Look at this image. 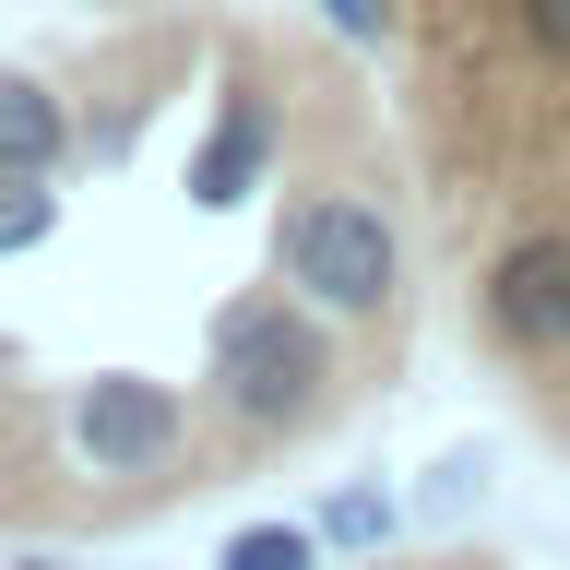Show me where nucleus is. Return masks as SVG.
Instances as JSON below:
<instances>
[{"instance_id": "4", "label": "nucleus", "mask_w": 570, "mask_h": 570, "mask_svg": "<svg viewBox=\"0 0 570 570\" xmlns=\"http://www.w3.org/2000/svg\"><path fill=\"white\" fill-rule=\"evenodd\" d=\"M274 167H285V96L262 71H238L214 131L190 142V214H238L249 190H274Z\"/></svg>"}, {"instance_id": "10", "label": "nucleus", "mask_w": 570, "mask_h": 570, "mask_svg": "<svg viewBox=\"0 0 570 570\" xmlns=\"http://www.w3.org/2000/svg\"><path fill=\"white\" fill-rule=\"evenodd\" d=\"M12 570H60V559H12Z\"/></svg>"}, {"instance_id": "5", "label": "nucleus", "mask_w": 570, "mask_h": 570, "mask_svg": "<svg viewBox=\"0 0 570 570\" xmlns=\"http://www.w3.org/2000/svg\"><path fill=\"white\" fill-rule=\"evenodd\" d=\"M71 155H83V131H71V107L48 71H0V178H60Z\"/></svg>"}, {"instance_id": "6", "label": "nucleus", "mask_w": 570, "mask_h": 570, "mask_svg": "<svg viewBox=\"0 0 570 570\" xmlns=\"http://www.w3.org/2000/svg\"><path fill=\"white\" fill-rule=\"evenodd\" d=\"M48 238H60V190L48 178H0V262H24Z\"/></svg>"}, {"instance_id": "1", "label": "nucleus", "mask_w": 570, "mask_h": 570, "mask_svg": "<svg viewBox=\"0 0 570 570\" xmlns=\"http://www.w3.org/2000/svg\"><path fill=\"white\" fill-rule=\"evenodd\" d=\"M333 404H345L333 333L285 285L214 297V321H203V416L226 428V452H285V440L333 428Z\"/></svg>"}, {"instance_id": "3", "label": "nucleus", "mask_w": 570, "mask_h": 570, "mask_svg": "<svg viewBox=\"0 0 570 570\" xmlns=\"http://www.w3.org/2000/svg\"><path fill=\"white\" fill-rule=\"evenodd\" d=\"M475 333L511 368H570V214H534L475 262Z\"/></svg>"}, {"instance_id": "9", "label": "nucleus", "mask_w": 570, "mask_h": 570, "mask_svg": "<svg viewBox=\"0 0 570 570\" xmlns=\"http://www.w3.org/2000/svg\"><path fill=\"white\" fill-rule=\"evenodd\" d=\"M321 24L345 36V48H392L404 36V0H321Z\"/></svg>"}, {"instance_id": "2", "label": "nucleus", "mask_w": 570, "mask_h": 570, "mask_svg": "<svg viewBox=\"0 0 570 570\" xmlns=\"http://www.w3.org/2000/svg\"><path fill=\"white\" fill-rule=\"evenodd\" d=\"M274 285L309 321H404V226L368 178H297L274 203Z\"/></svg>"}, {"instance_id": "7", "label": "nucleus", "mask_w": 570, "mask_h": 570, "mask_svg": "<svg viewBox=\"0 0 570 570\" xmlns=\"http://www.w3.org/2000/svg\"><path fill=\"white\" fill-rule=\"evenodd\" d=\"M226 570H321V534L309 523H249V534H226Z\"/></svg>"}, {"instance_id": "8", "label": "nucleus", "mask_w": 570, "mask_h": 570, "mask_svg": "<svg viewBox=\"0 0 570 570\" xmlns=\"http://www.w3.org/2000/svg\"><path fill=\"white\" fill-rule=\"evenodd\" d=\"M511 48H523L534 71H559V83H570V0H511Z\"/></svg>"}]
</instances>
